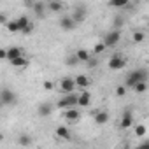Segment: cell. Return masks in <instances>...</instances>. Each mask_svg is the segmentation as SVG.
<instances>
[{
	"label": "cell",
	"instance_id": "6da1fadb",
	"mask_svg": "<svg viewBox=\"0 0 149 149\" xmlns=\"http://www.w3.org/2000/svg\"><path fill=\"white\" fill-rule=\"evenodd\" d=\"M139 81H147V70L146 68H137L132 70L126 77V88H133Z\"/></svg>",
	"mask_w": 149,
	"mask_h": 149
},
{
	"label": "cell",
	"instance_id": "7a4b0ae2",
	"mask_svg": "<svg viewBox=\"0 0 149 149\" xmlns=\"http://www.w3.org/2000/svg\"><path fill=\"white\" fill-rule=\"evenodd\" d=\"M79 102V95L77 93H65V97L61 100L56 102V107L58 109H70V107H79L77 105Z\"/></svg>",
	"mask_w": 149,
	"mask_h": 149
},
{
	"label": "cell",
	"instance_id": "3957f363",
	"mask_svg": "<svg viewBox=\"0 0 149 149\" xmlns=\"http://www.w3.org/2000/svg\"><path fill=\"white\" fill-rule=\"evenodd\" d=\"M119 40H121V32H119V30L111 28V30L104 35V42H105V46H107V47H114Z\"/></svg>",
	"mask_w": 149,
	"mask_h": 149
},
{
	"label": "cell",
	"instance_id": "277c9868",
	"mask_svg": "<svg viewBox=\"0 0 149 149\" xmlns=\"http://www.w3.org/2000/svg\"><path fill=\"white\" fill-rule=\"evenodd\" d=\"M0 102H2V105H14L18 102V97H16L14 91L6 88V90H2V93H0Z\"/></svg>",
	"mask_w": 149,
	"mask_h": 149
},
{
	"label": "cell",
	"instance_id": "5b68a950",
	"mask_svg": "<svg viewBox=\"0 0 149 149\" xmlns=\"http://www.w3.org/2000/svg\"><path fill=\"white\" fill-rule=\"evenodd\" d=\"M72 18H74V21H76L77 25L79 23H83L84 19H86V16H88V11H86V6H77L76 9L72 11V14H70Z\"/></svg>",
	"mask_w": 149,
	"mask_h": 149
},
{
	"label": "cell",
	"instance_id": "8992f818",
	"mask_svg": "<svg viewBox=\"0 0 149 149\" xmlns=\"http://www.w3.org/2000/svg\"><path fill=\"white\" fill-rule=\"evenodd\" d=\"M76 79H72V77H61L60 81V88L63 93H74V90H76Z\"/></svg>",
	"mask_w": 149,
	"mask_h": 149
},
{
	"label": "cell",
	"instance_id": "52a82bcc",
	"mask_svg": "<svg viewBox=\"0 0 149 149\" xmlns=\"http://www.w3.org/2000/svg\"><path fill=\"white\" fill-rule=\"evenodd\" d=\"M125 65H126V60H125L121 54H114V56L109 60V68H111V70H121Z\"/></svg>",
	"mask_w": 149,
	"mask_h": 149
},
{
	"label": "cell",
	"instance_id": "ba28073f",
	"mask_svg": "<svg viewBox=\"0 0 149 149\" xmlns=\"http://www.w3.org/2000/svg\"><path fill=\"white\" fill-rule=\"evenodd\" d=\"M76 26H77V23L74 21L72 16H63V18L60 19V28L65 30V32H70V30H74Z\"/></svg>",
	"mask_w": 149,
	"mask_h": 149
},
{
	"label": "cell",
	"instance_id": "9c48e42d",
	"mask_svg": "<svg viewBox=\"0 0 149 149\" xmlns=\"http://www.w3.org/2000/svg\"><path fill=\"white\" fill-rule=\"evenodd\" d=\"M65 119L67 121H70V123H77L79 119H81V112L76 109V107H70V109H65Z\"/></svg>",
	"mask_w": 149,
	"mask_h": 149
},
{
	"label": "cell",
	"instance_id": "30bf717a",
	"mask_svg": "<svg viewBox=\"0 0 149 149\" xmlns=\"http://www.w3.org/2000/svg\"><path fill=\"white\" fill-rule=\"evenodd\" d=\"M91 104V93L88 91V90H83L81 93H79V102H77V105L79 107H88Z\"/></svg>",
	"mask_w": 149,
	"mask_h": 149
},
{
	"label": "cell",
	"instance_id": "8fae6325",
	"mask_svg": "<svg viewBox=\"0 0 149 149\" xmlns=\"http://www.w3.org/2000/svg\"><path fill=\"white\" fill-rule=\"evenodd\" d=\"M132 125H133V116H132V111L128 109V111H125V114L121 116V123H119V126L126 130V128H130Z\"/></svg>",
	"mask_w": 149,
	"mask_h": 149
},
{
	"label": "cell",
	"instance_id": "7c38bea8",
	"mask_svg": "<svg viewBox=\"0 0 149 149\" xmlns=\"http://www.w3.org/2000/svg\"><path fill=\"white\" fill-rule=\"evenodd\" d=\"M51 112H53V105H51L49 102L40 104L39 109H37V114H39L40 118H47V116H51Z\"/></svg>",
	"mask_w": 149,
	"mask_h": 149
},
{
	"label": "cell",
	"instance_id": "4fadbf2b",
	"mask_svg": "<svg viewBox=\"0 0 149 149\" xmlns=\"http://www.w3.org/2000/svg\"><path fill=\"white\" fill-rule=\"evenodd\" d=\"M93 116H95L97 125H105L109 121V112L107 111H93Z\"/></svg>",
	"mask_w": 149,
	"mask_h": 149
},
{
	"label": "cell",
	"instance_id": "5bb4252c",
	"mask_svg": "<svg viewBox=\"0 0 149 149\" xmlns=\"http://www.w3.org/2000/svg\"><path fill=\"white\" fill-rule=\"evenodd\" d=\"M23 54H25L23 47L13 46V47H9V49H7V60H9V61H13V60H14V58H18V56H23Z\"/></svg>",
	"mask_w": 149,
	"mask_h": 149
},
{
	"label": "cell",
	"instance_id": "9a60e30c",
	"mask_svg": "<svg viewBox=\"0 0 149 149\" xmlns=\"http://www.w3.org/2000/svg\"><path fill=\"white\" fill-rule=\"evenodd\" d=\"M11 65H13V67H16V68H23V67H28V65H30V60L23 54V56L14 58V60L11 61Z\"/></svg>",
	"mask_w": 149,
	"mask_h": 149
},
{
	"label": "cell",
	"instance_id": "2e32d148",
	"mask_svg": "<svg viewBox=\"0 0 149 149\" xmlns=\"http://www.w3.org/2000/svg\"><path fill=\"white\" fill-rule=\"evenodd\" d=\"M76 84H77V88H81V90H86V88L91 84V79L81 74V76H77V77H76Z\"/></svg>",
	"mask_w": 149,
	"mask_h": 149
},
{
	"label": "cell",
	"instance_id": "e0dca14e",
	"mask_svg": "<svg viewBox=\"0 0 149 149\" xmlns=\"http://www.w3.org/2000/svg\"><path fill=\"white\" fill-rule=\"evenodd\" d=\"M46 9H47V6H46L44 2H35V6H33V13H35L37 18H44Z\"/></svg>",
	"mask_w": 149,
	"mask_h": 149
},
{
	"label": "cell",
	"instance_id": "ac0fdd59",
	"mask_svg": "<svg viewBox=\"0 0 149 149\" xmlns=\"http://www.w3.org/2000/svg\"><path fill=\"white\" fill-rule=\"evenodd\" d=\"M47 9H49L51 13H60V11H63V4L60 2V0H49Z\"/></svg>",
	"mask_w": 149,
	"mask_h": 149
},
{
	"label": "cell",
	"instance_id": "d6986e66",
	"mask_svg": "<svg viewBox=\"0 0 149 149\" xmlns=\"http://www.w3.org/2000/svg\"><path fill=\"white\" fill-rule=\"evenodd\" d=\"M54 133H56L60 139H70V130H68L67 126H58Z\"/></svg>",
	"mask_w": 149,
	"mask_h": 149
},
{
	"label": "cell",
	"instance_id": "ffe728a7",
	"mask_svg": "<svg viewBox=\"0 0 149 149\" xmlns=\"http://www.w3.org/2000/svg\"><path fill=\"white\" fill-rule=\"evenodd\" d=\"M130 4V0H109V7L119 9V7H126Z\"/></svg>",
	"mask_w": 149,
	"mask_h": 149
},
{
	"label": "cell",
	"instance_id": "44dd1931",
	"mask_svg": "<svg viewBox=\"0 0 149 149\" xmlns=\"http://www.w3.org/2000/svg\"><path fill=\"white\" fill-rule=\"evenodd\" d=\"M6 28H7L9 32H13V33H16V32H21V26H19V23H18V19H13V21H9Z\"/></svg>",
	"mask_w": 149,
	"mask_h": 149
},
{
	"label": "cell",
	"instance_id": "7402d4cb",
	"mask_svg": "<svg viewBox=\"0 0 149 149\" xmlns=\"http://www.w3.org/2000/svg\"><path fill=\"white\" fill-rule=\"evenodd\" d=\"M135 93H146L147 91V81H139L135 86H133Z\"/></svg>",
	"mask_w": 149,
	"mask_h": 149
},
{
	"label": "cell",
	"instance_id": "603a6c76",
	"mask_svg": "<svg viewBox=\"0 0 149 149\" xmlns=\"http://www.w3.org/2000/svg\"><path fill=\"white\" fill-rule=\"evenodd\" d=\"M123 25H125V16H116V18L112 19V28H114V30H119Z\"/></svg>",
	"mask_w": 149,
	"mask_h": 149
},
{
	"label": "cell",
	"instance_id": "cb8c5ba5",
	"mask_svg": "<svg viewBox=\"0 0 149 149\" xmlns=\"http://www.w3.org/2000/svg\"><path fill=\"white\" fill-rule=\"evenodd\" d=\"M77 63H81V60H79V56H77V54L67 56V65H68V67H77Z\"/></svg>",
	"mask_w": 149,
	"mask_h": 149
},
{
	"label": "cell",
	"instance_id": "d4e9b609",
	"mask_svg": "<svg viewBox=\"0 0 149 149\" xmlns=\"http://www.w3.org/2000/svg\"><path fill=\"white\" fill-rule=\"evenodd\" d=\"M76 54H77V56H79V60H81V61H84V63L90 60V53H88L86 49H77V51H76Z\"/></svg>",
	"mask_w": 149,
	"mask_h": 149
},
{
	"label": "cell",
	"instance_id": "484cf974",
	"mask_svg": "<svg viewBox=\"0 0 149 149\" xmlns=\"http://www.w3.org/2000/svg\"><path fill=\"white\" fill-rule=\"evenodd\" d=\"M18 144H19V146H30V144H32V137H28V135H19Z\"/></svg>",
	"mask_w": 149,
	"mask_h": 149
},
{
	"label": "cell",
	"instance_id": "4316f807",
	"mask_svg": "<svg viewBox=\"0 0 149 149\" xmlns=\"http://www.w3.org/2000/svg\"><path fill=\"white\" fill-rule=\"evenodd\" d=\"M105 47H107V46H105V42H98V44H95V46H93V53H95V54H100V53H104V51H105Z\"/></svg>",
	"mask_w": 149,
	"mask_h": 149
},
{
	"label": "cell",
	"instance_id": "83f0119b",
	"mask_svg": "<svg viewBox=\"0 0 149 149\" xmlns=\"http://www.w3.org/2000/svg\"><path fill=\"white\" fill-rule=\"evenodd\" d=\"M18 23H19V26H21V32H23V28H26V26L30 25V21H28L26 16H19V18H18Z\"/></svg>",
	"mask_w": 149,
	"mask_h": 149
},
{
	"label": "cell",
	"instance_id": "f1b7e54d",
	"mask_svg": "<svg viewBox=\"0 0 149 149\" xmlns=\"http://www.w3.org/2000/svg\"><path fill=\"white\" fill-rule=\"evenodd\" d=\"M146 132H147V128H146L144 125H137V126H135V135L144 137V135H146Z\"/></svg>",
	"mask_w": 149,
	"mask_h": 149
},
{
	"label": "cell",
	"instance_id": "f546056e",
	"mask_svg": "<svg viewBox=\"0 0 149 149\" xmlns=\"http://www.w3.org/2000/svg\"><path fill=\"white\" fill-rule=\"evenodd\" d=\"M144 32H133V35H132V39H133V42H142L144 40Z\"/></svg>",
	"mask_w": 149,
	"mask_h": 149
},
{
	"label": "cell",
	"instance_id": "4dcf8cb0",
	"mask_svg": "<svg viewBox=\"0 0 149 149\" xmlns=\"http://www.w3.org/2000/svg\"><path fill=\"white\" fill-rule=\"evenodd\" d=\"M126 90H128L126 84H125V86H118V88H116V95H118V97H125V95H126Z\"/></svg>",
	"mask_w": 149,
	"mask_h": 149
},
{
	"label": "cell",
	"instance_id": "1f68e13d",
	"mask_svg": "<svg viewBox=\"0 0 149 149\" xmlns=\"http://www.w3.org/2000/svg\"><path fill=\"white\" fill-rule=\"evenodd\" d=\"M23 4H25V7H28V9H33L35 0H23Z\"/></svg>",
	"mask_w": 149,
	"mask_h": 149
},
{
	"label": "cell",
	"instance_id": "d6a6232c",
	"mask_svg": "<svg viewBox=\"0 0 149 149\" xmlns=\"http://www.w3.org/2000/svg\"><path fill=\"white\" fill-rule=\"evenodd\" d=\"M0 23H2L4 26H7V23H9V21H7V16H6V13H2V14H0Z\"/></svg>",
	"mask_w": 149,
	"mask_h": 149
},
{
	"label": "cell",
	"instance_id": "836d02e7",
	"mask_svg": "<svg viewBox=\"0 0 149 149\" xmlns=\"http://www.w3.org/2000/svg\"><path fill=\"white\" fill-rule=\"evenodd\" d=\"M86 63H88V67H90V68H93V67H97V60H95V58H90V60H88Z\"/></svg>",
	"mask_w": 149,
	"mask_h": 149
},
{
	"label": "cell",
	"instance_id": "e575fe53",
	"mask_svg": "<svg viewBox=\"0 0 149 149\" xmlns=\"http://www.w3.org/2000/svg\"><path fill=\"white\" fill-rule=\"evenodd\" d=\"M42 88H44V90H53V83H51V81H44Z\"/></svg>",
	"mask_w": 149,
	"mask_h": 149
},
{
	"label": "cell",
	"instance_id": "d590c367",
	"mask_svg": "<svg viewBox=\"0 0 149 149\" xmlns=\"http://www.w3.org/2000/svg\"><path fill=\"white\" fill-rule=\"evenodd\" d=\"M32 30H33V25L30 23V25H28L26 28H23V33H26V35H28V33H32Z\"/></svg>",
	"mask_w": 149,
	"mask_h": 149
},
{
	"label": "cell",
	"instance_id": "8d00e7d4",
	"mask_svg": "<svg viewBox=\"0 0 149 149\" xmlns=\"http://www.w3.org/2000/svg\"><path fill=\"white\" fill-rule=\"evenodd\" d=\"M0 58H2V60H7V49H0Z\"/></svg>",
	"mask_w": 149,
	"mask_h": 149
},
{
	"label": "cell",
	"instance_id": "74e56055",
	"mask_svg": "<svg viewBox=\"0 0 149 149\" xmlns=\"http://www.w3.org/2000/svg\"><path fill=\"white\" fill-rule=\"evenodd\" d=\"M140 147H149V140H146V142H142V144H140Z\"/></svg>",
	"mask_w": 149,
	"mask_h": 149
}]
</instances>
